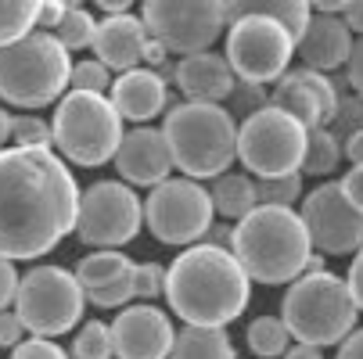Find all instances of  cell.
Masks as SVG:
<instances>
[{"mask_svg": "<svg viewBox=\"0 0 363 359\" xmlns=\"http://www.w3.org/2000/svg\"><path fill=\"white\" fill-rule=\"evenodd\" d=\"M11 359H65V352L47 338H33V341H18Z\"/></svg>", "mask_w": 363, "mask_h": 359, "instance_id": "38", "label": "cell"}, {"mask_svg": "<svg viewBox=\"0 0 363 359\" xmlns=\"http://www.w3.org/2000/svg\"><path fill=\"white\" fill-rule=\"evenodd\" d=\"M173 79L191 101H223L230 97L238 76L227 65V58L213 55V50H194V55H184L177 62Z\"/></svg>", "mask_w": 363, "mask_h": 359, "instance_id": "21", "label": "cell"}, {"mask_svg": "<svg viewBox=\"0 0 363 359\" xmlns=\"http://www.w3.org/2000/svg\"><path fill=\"white\" fill-rule=\"evenodd\" d=\"M8 140H11V115L0 108V147H4Z\"/></svg>", "mask_w": 363, "mask_h": 359, "instance_id": "51", "label": "cell"}, {"mask_svg": "<svg viewBox=\"0 0 363 359\" xmlns=\"http://www.w3.org/2000/svg\"><path fill=\"white\" fill-rule=\"evenodd\" d=\"M284 359H324V355H320V345H306V341H298L295 348H284Z\"/></svg>", "mask_w": 363, "mask_h": 359, "instance_id": "48", "label": "cell"}, {"mask_svg": "<svg viewBox=\"0 0 363 359\" xmlns=\"http://www.w3.org/2000/svg\"><path fill=\"white\" fill-rule=\"evenodd\" d=\"M94 4H97L101 11H108V15H123V11L133 8V0H94Z\"/></svg>", "mask_w": 363, "mask_h": 359, "instance_id": "49", "label": "cell"}, {"mask_svg": "<svg viewBox=\"0 0 363 359\" xmlns=\"http://www.w3.org/2000/svg\"><path fill=\"white\" fill-rule=\"evenodd\" d=\"M112 159H116L119 176L137 183V187L162 183L173 169V155H169V144H166L162 130H130V133H123Z\"/></svg>", "mask_w": 363, "mask_h": 359, "instance_id": "17", "label": "cell"}, {"mask_svg": "<svg viewBox=\"0 0 363 359\" xmlns=\"http://www.w3.org/2000/svg\"><path fill=\"white\" fill-rule=\"evenodd\" d=\"M248 15L277 18L298 40L302 29H306V22H309V0H227V22L248 18Z\"/></svg>", "mask_w": 363, "mask_h": 359, "instance_id": "22", "label": "cell"}, {"mask_svg": "<svg viewBox=\"0 0 363 359\" xmlns=\"http://www.w3.org/2000/svg\"><path fill=\"white\" fill-rule=\"evenodd\" d=\"M15 291H18V273H15L11 259L0 255V309H8V305L15 302Z\"/></svg>", "mask_w": 363, "mask_h": 359, "instance_id": "42", "label": "cell"}, {"mask_svg": "<svg viewBox=\"0 0 363 359\" xmlns=\"http://www.w3.org/2000/svg\"><path fill=\"white\" fill-rule=\"evenodd\" d=\"M342 190H345V198L356 205V209H363V162H356V166L345 173Z\"/></svg>", "mask_w": 363, "mask_h": 359, "instance_id": "43", "label": "cell"}, {"mask_svg": "<svg viewBox=\"0 0 363 359\" xmlns=\"http://www.w3.org/2000/svg\"><path fill=\"white\" fill-rule=\"evenodd\" d=\"M320 255H352L363 244V209L345 198L342 183H324L306 198V209L298 212Z\"/></svg>", "mask_w": 363, "mask_h": 359, "instance_id": "14", "label": "cell"}, {"mask_svg": "<svg viewBox=\"0 0 363 359\" xmlns=\"http://www.w3.org/2000/svg\"><path fill=\"white\" fill-rule=\"evenodd\" d=\"M65 11H69V8H65V4H58V0H40L33 29H47V33H55V25L62 22V15H65Z\"/></svg>", "mask_w": 363, "mask_h": 359, "instance_id": "40", "label": "cell"}, {"mask_svg": "<svg viewBox=\"0 0 363 359\" xmlns=\"http://www.w3.org/2000/svg\"><path fill=\"white\" fill-rule=\"evenodd\" d=\"M79 190L50 147H0V255L40 259L76 227Z\"/></svg>", "mask_w": 363, "mask_h": 359, "instance_id": "1", "label": "cell"}, {"mask_svg": "<svg viewBox=\"0 0 363 359\" xmlns=\"http://www.w3.org/2000/svg\"><path fill=\"white\" fill-rule=\"evenodd\" d=\"M345 76H349V86L363 97V36H359V40H352L349 62H345Z\"/></svg>", "mask_w": 363, "mask_h": 359, "instance_id": "41", "label": "cell"}, {"mask_svg": "<svg viewBox=\"0 0 363 359\" xmlns=\"http://www.w3.org/2000/svg\"><path fill=\"white\" fill-rule=\"evenodd\" d=\"M166 291V270L159 263L133 266V298H159Z\"/></svg>", "mask_w": 363, "mask_h": 359, "instance_id": "35", "label": "cell"}, {"mask_svg": "<svg viewBox=\"0 0 363 359\" xmlns=\"http://www.w3.org/2000/svg\"><path fill=\"white\" fill-rule=\"evenodd\" d=\"M144 43H147V25L144 18L133 15H108L105 22H97L94 29V50L97 62H105L108 69H133L144 62Z\"/></svg>", "mask_w": 363, "mask_h": 359, "instance_id": "19", "label": "cell"}, {"mask_svg": "<svg viewBox=\"0 0 363 359\" xmlns=\"http://www.w3.org/2000/svg\"><path fill=\"white\" fill-rule=\"evenodd\" d=\"M140 223H144V205L137 201L133 187L105 180V183H94L79 194L72 230L83 244L116 248V244L133 241Z\"/></svg>", "mask_w": 363, "mask_h": 359, "instance_id": "13", "label": "cell"}, {"mask_svg": "<svg viewBox=\"0 0 363 359\" xmlns=\"http://www.w3.org/2000/svg\"><path fill=\"white\" fill-rule=\"evenodd\" d=\"M328 130L335 133L338 144H345L356 130H363V97L359 93L356 97H338V112L328 122Z\"/></svg>", "mask_w": 363, "mask_h": 359, "instance_id": "32", "label": "cell"}, {"mask_svg": "<svg viewBox=\"0 0 363 359\" xmlns=\"http://www.w3.org/2000/svg\"><path fill=\"white\" fill-rule=\"evenodd\" d=\"M26 327L18 320V313H8V309H0V348H15L22 341Z\"/></svg>", "mask_w": 363, "mask_h": 359, "instance_id": "39", "label": "cell"}, {"mask_svg": "<svg viewBox=\"0 0 363 359\" xmlns=\"http://www.w3.org/2000/svg\"><path fill=\"white\" fill-rule=\"evenodd\" d=\"M230 248L248 280L284 284L295 280L309 259V234L291 205H255L230 230Z\"/></svg>", "mask_w": 363, "mask_h": 359, "instance_id": "3", "label": "cell"}, {"mask_svg": "<svg viewBox=\"0 0 363 359\" xmlns=\"http://www.w3.org/2000/svg\"><path fill=\"white\" fill-rule=\"evenodd\" d=\"M349 295H352V302L363 309V244L356 248V259H352V266H349Z\"/></svg>", "mask_w": 363, "mask_h": 359, "instance_id": "44", "label": "cell"}, {"mask_svg": "<svg viewBox=\"0 0 363 359\" xmlns=\"http://www.w3.org/2000/svg\"><path fill=\"white\" fill-rule=\"evenodd\" d=\"M274 93H270V105H277L281 112L295 115L306 130L309 126H328L338 112V90L335 83L317 72V69H298V72H281L274 79Z\"/></svg>", "mask_w": 363, "mask_h": 359, "instance_id": "15", "label": "cell"}, {"mask_svg": "<svg viewBox=\"0 0 363 359\" xmlns=\"http://www.w3.org/2000/svg\"><path fill=\"white\" fill-rule=\"evenodd\" d=\"M166 101H169L166 79L155 72V69L133 65V69H126V72L112 83V105H116V112H119L123 119H130V122H147V119H155V115L166 108Z\"/></svg>", "mask_w": 363, "mask_h": 359, "instance_id": "20", "label": "cell"}, {"mask_svg": "<svg viewBox=\"0 0 363 359\" xmlns=\"http://www.w3.org/2000/svg\"><path fill=\"white\" fill-rule=\"evenodd\" d=\"M72 90H90V93H105L108 90V65L105 62H79L69 76Z\"/></svg>", "mask_w": 363, "mask_h": 359, "instance_id": "36", "label": "cell"}, {"mask_svg": "<svg viewBox=\"0 0 363 359\" xmlns=\"http://www.w3.org/2000/svg\"><path fill=\"white\" fill-rule=\"evenodd\" d=\"M173 359H234V345L223 327H198L187 324L180 338H173L169 348Z\"/></svg>", "mask_w": 363, "mask_h": 359, "instance_id": "23", "label": "cell"}, {"mask_svg": "<svg viewBox=\"0 0 363 359\" xmlns=\"http://www.w3.org/2000/svg\"><path fill=\"white\" fill-rule=\"evenodd\" d=\"M245 338H248V348L255 352V355H263V359H274V355H281L284 348H288V327H284V320H277V317H259V320H252V327L245 331Z\"/></svg>", "mask_w": 363, "mask_h": 359, "instance_id": "27", "label": "cell"}, {"mask_svg": "<svg viewBox=\"0 0 363 359\" xmlns=\"http://www.w3.org/2000/svg\"><path fill=\"white\" fill-rule=\"evenodd\" d=\"M349 4V0H309V8H317V11H328V15H338L342 8Z\"/></svg>", "mask_w": 363, "mask_h": 359, "instance_id": "50", "label": "cell"}, {"mask_svg": "<svg viewBox=\"0 0 363 359\" xmlns=\"http://www.w3.org/2000/svg\"><path fill=\"white\" fill-rule=\"evenodd\" d=\"M86 291L76 273L62 266H36L18 280L15 313L22 327L36 338H58L83 320Z\"/></svg>", "mask_w": 363, "mask_h": 359, "instance_id": "8", "label": "cell"}, {"mask_svg": "<svg viewBox=\"0 0 363 359\" xmlns=\"http://www.w3.org/2000/svg\"><path fill=\"white\" fill-rule=\"evenodd\" d=\"M94 29H97V22L83 8H69L62 15V22L55 25V36H58V43L65 50H83V47L94 43Z\"/></svg>", "mask_w": 363, "mask_h": 359, "instance_id": "29", "label": "cell"}, {"mask_svg": "<svg viewBox=\"0 0 363 359\" xmlns=\"http://www.w3.org/2000/svg\"><path fill=\"white\" fill-rule=\"evenodd\" d=\"M86 298H90L94 305H101V309H116V305L130 302V298H133V266H130L123 277H116V280H108V284L86 291Z\"/></svg>", "mask_w": 363, "mask_h": 359, "instance_id": "33", "label": "cell"}, {"mask_svg": "<svg viewBox=\"0 0 363 359\" xmlns=\"http://www.w3.org/2000/svg\"><path fill=\"white\" fill-rule=\"evenodd\" d=\"M11 137H15L18 147H50V126L36 115L11 119Z\"/></svg>", "mask_w": 363, "mask_h": 359, "instance_id": "34", "label": "cell"}, {"mask_svg": "<svg viewBox=\"0 0 363 359\" xmlns=\"http://www.w3.org/2000/svg\"><path fill=\"white\" fill-rule=\"evenodd\" d=\"M144 25L180 58L209 50L227 25V0H144Z\"/></svg>", "mask_w": 363, "mask_h": 359, "instance_id": "10", "label": "cell"}, {"mask_svg": "<svg viewBox=\"0 0 363 359\" xmlns=\"http://www.w3.org/2000/svg\"><path fill=\"white\" fill-rule=\"evenodd\" d=\"M342 162V144L335 140V133L328 126H309L306 130V155L298 173L302 176H328L335 173V166Z\"/></svg>", "mask_w": 363, "mask_h": 359, "instance_id": "25", "label": "cell"}, {"mask_svg": "<svg viewBox=\"0 0 363 359\" xmlns=\"http://www.w3.org/2000/svg\"><path fill=\"white\" fill-rule=\"evenodd\" d=\"M342 147H345V159H349L352 166H356V162H363V130H356Z\"/></svg>", "mask_w": 363, "mask_h": 359, "instance_id": "47", "label": "cell"}, {"mask_svg": "<svg viewBox=\"0 0 363 359\" xmlns=\"http://www.w3.org/2000/svg\"><path fill=\"white\" fill-rule=\"evenodd\" d=\"M248 273L234 251L220 244H198L177 255L166 270V298L173 313L198 327H227L248 305Z\"/></svg>", "mask_w": 363, "mask_h": 359, "instance_id": "2", "label": "cell"}, {"mask_svg": "<svg viewBox=\"0 0 363 359\" xmlns=\"http://www.w3.org/2000/svg\"><path fill=\"white\" fill-rule=\"evenodd\" d=\"M72 62L55 33L29 29L0 47V97L18 108H43L69 86Z\"/></svg>", "mask_w": 363, "mask_h": 359, "instance_id": "5", "label": "cell"}, {"mask_svg": "<svg viewBox=\"0 0 363 359\" xmlns=\"http://www.w3.org/2000/svg\"><path fill=\"white\" fill-rule=\"evenodd\" d=\"M295 55V36L277 22L263 15H248L230 22L227 36V65L238 79L252 83H274Z\"/></svg>", "mask_w": 363, "mask_h": 359, "instance_id": "11", "label": "cell"}, {"mask_svg": "<svg viewBox=\"0 0 363 359\" xmlns=\"http://www.w3.org/2000/svg\"><path fill=\"white\" fill-rule=\"evenodd\" d=\"M166 144L173 166L191 180L220 176L238 159V126L216 101H184L166 115Z\"/></svg>", "mask_w": 363, "mask_h": 359, "instance_id": "4", "label": "cell"}, {"mask_svg": "<svg viewBox=\"0 0 363 359\" xmlns=\"http://www.w3.org/2000/svg\"><path fill=\"white\" fill-rule=\"evenodd\" d=\"M342 15H345L342 22H345L352 33H359V36H363V0H349V4L342 8Z\"/></svg>", "mask_w": 363, "mask_h": 359, "instance_id": "46", "label": "cell"}, {"mask_svg": "<svg viewBox=\"0 0 363 359\" xmlns=\"http://www.w3.org/2000/svg\"><path fill=\"white\" fill-rule=\"evenodd\" d=\"M209 198H213V209H220V216H230V220L248 216L255 205H259V198H255V180L238 176V173H220Z\"/></svg>", "mask_w": 363, "mask_h": 359, "instance_id": "24", "label": "cell"}, {"mask_svg": "<svg viewBox=\"0 0 363 359\" xmlns=\"http://www.w3.org/2000/svg\"><path fill=\"white\" fill-rule=\"evenodd\" d=\"M298 55L309 69L317 72H328V69H338L349 62V50H352V29L338 18V15H309L302 36L295 40Z\"/></svg>", "mask_w": 363, "mask_h": 359, "instance_id": "18", "label": "cell"}, {"mask_svg": "<svg viewBox=\"0 0 363 359\" xmlns=\"http://www.w3.org/2000/svg\"><path fill=\"white\" fill-rule=\"evenodd\" d=\"M302 194V173H284V176H263L255 183V198L263 205H291Z\"/></svg>", "mask_w": 363, "mask_h": 359, "instance_id": "31", "label": "cell"}, {"mask_svg": "<svg viewBox=\"0 0 363 359\" xmlns=\"http://www.w3.org/2000/svg\"><path fill=\"white\" fill-rule=\"evenodd\" d=\"M320 270H324V259H317V255H309L302 266V273H320Z\"/></svg>", "mask_w": 363, "mask_h": 359, "instance_id": "52", "label": "cell"}, {"mask_svg": "<svg viewBox=\"0 0 363 359\" xmlns=\"http://www.w3.org/2000/svg\"><path fill=\"white\" fill-rule=\"evenodd\" d=\"M359 305L349 295V284L331 273H306L291 284L281 305V320L291 338L306 345H335L356 327Z\"/></svg>", "mask_w": 363, "mask_h": 359, "instance_id": "6", "label": "cell"}, {"mask_svg": "<svg viewBox=\"0 0 363 359\" xmlns=\"http://www.w3.org/2000/svg\"><path fill=\"white\" fill-rule=\"evenodd\" d=\"M72 355L76 359H112L116 355V345H112V327L105 324H86L79 334H76V345H72Z\"/></svg>", "mask_w": 363, "mask_h": 359, "instance_id": "30", "label": "cell"}, {"mask_svg": "<svg viewBox=\"0 0 363 359\" xmlns=\"http://www.w3.org/2000/svg\"><path fill=\"white\" fill-rule=\"evenodd\" d=\"M36 8H40V0H0V47L33 29Z\"/></svg>", "mask_w": 363, "mask_h": 359, "instance_id": "28", "label": "cell"}, {"mask_svg": "<svg viewBox=\"0 0 363 359\" xmlns=\"http://www.w3.org/2000/svg\"><path fill=\"white\" fill-rule=\"evenodd\" d=\"M306 155V126L281 112L277 105H263L238 126V159L248 173L263 176H284L298 173Z\"/></svg>", "mask_w": 363, "mask_h": 359, "instance_id": "9", "label": "cell"}, {"mask_svg": "<svg viewBox=\"0 0 363 359\" xmlns=\"http://www.w3.org/2000/svg\"><path fill=\"white\" fill-rule=\"evenodd\" d=\"M58 4H65V8H83V0H58Z\"/></svg>", "mask_w": 363, "mask_h": 359, "instance_id": "53", "label": "cell"}, {"mask_svg": "<svg viewBox=\"0 0 363 359\" xmlns=\"http://www.w3.org/2000/svg\"><path fill=\"white\" fill-rule=\"evenodd\" d=\"M230 97H234V108H238V112H245V115H252L255 108L270 105V93L263 90V83H252V79H241V83L234 79Z\"/></svg>", "mask_w": 363, "mask_h": 359, "instance_id": "37", "label": "cell"}, {"mask_svg": "<svg viewBox=\"0 0 363 359\" xmlns=\"http://www.w3.org/2000/svg\"><path fill=\"white\" fill-rule=\"evenodd\" d=\"M338 359H363V331H352V334L342 338Z\"/></svg>", "mask_w": 363, "mask_h": 359, "instance_id": "45", "label": "cell"}, {"mask_svg": "<svg viewBox=\"0 0 363 359\" xmlns=\"http://www.w3.org/2000/svg\"><path fill=\"white\" fill-rule=\"evenodd\" d=\"M144 223L162 244H191L213 227V198L191 176L162 180L144 201Z\"/></svg>", "mask_w": 363, "mask_h": 359, "instance_id": "12", "label": "cell"}, {"mask_svg": "<svg viewBox=\"0 0 363 359\" xmlns=\"http://www.w3.org/2000/svg\"><path fill=\"white\" fill-rule=\"evenodd\" d=\"M173 324L155 305L123 309L112 324V345L119 359H166L173 348Z\"/></svg>", "mask_w": 363, "mask_h": 359, "instance_id": "16", "label": "cell"}, {"mask_svg": "<svg viewBox=\"0 0 363 359\" xmlns=\"http://www.w3.org/2000/svg\"><path fill=\"white\" fill-rule=\"evenodd\" d=\"M50 140L76 166H105L123 140V115L105 93L72 90L58 101Z\"/></svg>", "mask_w": 363, "mask_h": 359, "instance_id": "7", "label": "cell"}, {"mask_svg": "<svg viewBox=\"0 0 363 359\" xmlns=\"http://www.w3.org/2000/svg\"><path fill=\"white\" fill-rule=\"evenodd\" d=\"M130 266H133V263L126 259L123 251H116V248H101V251L86 255V259H79V266H76V280L83 284V291H94V287H101V284H108V280L123 277Z\"/></svg>", "mask_w": 363, "mask_h": 359, "instance_id": "26", "label": "cell"}]
</instances>
